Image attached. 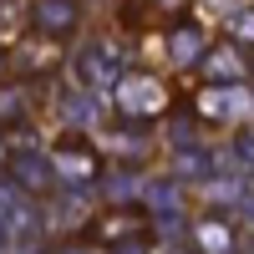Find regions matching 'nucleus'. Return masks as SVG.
<instances>
[{
	"label": "nucleus",
	"mask_w": 254,
	"mask_h": 254,
	"mask_svg": "<svg viewBox=\"0 0 254 254\" xmlns=\"http://www.w3.org/2000/svg\"><path fill=\"white\" fill-rule=\"evenodd\" d=\"M5 71H10V51L0 46V76H5Z\"/></svg>",
	"instance_id": "1a4fd4ad"
},
{
	"label": "nucleus",
	"mask_w": 254,
	"mask_h": 254,
	"mask_svg": "<svg viewBox=\"0 0 254 254\" xmlns=\"http://www.w3.org/2000/svg\"><path fill=\"white\" fill-rule=\"evenodd\" d=\"M147 234V214L142 208H112L92 224V239L97 244H137Z\"/></svg>",
	"instance_id": "423d86ee"
},
{
	"label": "nucleus",
	"mask_w": 254,
	"mask_h": 254,
	"mask_svg": "<svg viewBox=\"0 0 254 254\" xmlns=\"http://www.w3.org/2000/svg\"><path fill=\"white\" fill-rule=\"evenodd\" d=\"M117 107L127 117H158L168 112V87L158 71H122L117 76Z\"/></svg>",
	"instance_id": "f257e3e1"
},
{
	"label": "nucleus",
	"mask_w": 254,
	"mask_h": 254,
	"mask_svg": "<svg viewBox=\"0 0 254 254\" xmlns=\"http://www.w3.org/2000/svg\"><path fill=\"white\" fill-rule=\"evenodd\" d=\"M26 20L36 36L46 41H66L81 31V0H31L26 5Z\"/></svg>",
	"instance_id": "7ed1b4c3"
},
{
	"label": "nucleus",
	"mask_w": 254,
	"mask_h": 254,
	"mask_svg": "<svg viewBox=\"0 0 254 254\" xmlns=\"http://www.w3.org/2000/svg\"><path fill=\"white\" fill-rule=\"evenodd\" d=\"M188 5L193 0H127L122 5V26H132V31H173L188 20Z\"/></svg>",
	"instance_id": "20e7f679"
},
{
	"label": "nucleus",
	"mask_w": 254,
	"mask_h": 254,
	"mask_svg": "<svg viewBox=\"0 0 254 254\" xmlns=\"http://www.w3.org/2000/svg\"><path fill=\"white\" fill-rule=\"evenodd\" d=\"M193 239H198L203 254H229V249H234V234H229V224H219V219H203Z\"/></svg>",
	"instance_id": "0eeeda50"
},
{
	"label": "nucleus",
	"mask_w": 254,
	"mask_h": 254,
	"mask_svg": "<svg viewBox=\"0 0 254 254\" xmlns=\"http://www.w3.org/2000/svg\"><path fill=\"white\" fill-rule=\"evenodd\" d=\"M56 61H61V41H46V36H36V31H26L20 46H10V66L20 76H41V71H51Z\"/></svg>",
	"instance_id": "39448f33"
},
{
	"label": "nucleus",
	"mask_w": 254,
	"mask_h": 254,
	"mask_svg": "<svg viewBox=\"0 0 254 254\" xmlns=\"http://www.w3.org/2000/svg\"><path fill=\"white\" fill-rule=\"evenodd\" d=\"M249 71H254V51H249Z\"/></svg>",
	"instance_id": "9d476101"
},
{
	"label": "nucleus",
	"mask_w": 254,
	"mask_h": 254,
	"mask_svg": "<svg viewBox=\"0 0 254 254\" xmlns=\"http://www.w3.org/2000/svg\"><path fill=\"white\" fill-rule=\"evenodd\" d=\"M51 168H56V178L81 183V178H97V173H102V153H97L81 132H61V137L51 142Z\"/></svg>",
	"instance_id": "f03ea898"
},
{
	"label": "nucleus",
	"mask_w": 254,
	"mask_h": 254,
	"mask_svg": "<svg viewBox=\"0 0 254 254\" xmlns=\"http://www.w3.org/2000/svg\"><path fill=\"white\" fill-rule=\"evenodd\" d=\"M26 92H31V81H20V87H10L5 97H0V122H26Z\"/></svg>",
	"instance_id": "6e6552de"
}]
</instances>
